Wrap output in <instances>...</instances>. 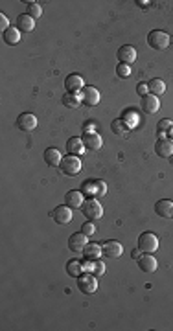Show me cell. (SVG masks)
<instances>
[{
  "instance_id": "cell-1",
  "label": "cell",
  "mask_w": 173,
  "mask_h": 331,
  "mask_svg": "<svg viewBox=\"0 0 173 331\" xmlns=\"http://www.w3.org/2000/svg\"><path fill=\"white\" fill-rule=\"evenodd\" d=\"M170 43H172V37L162 30H153L147 35V45L151 46L153 50H166L170 46Z\"/></svg>"
},
{
  "instance_id": "cell-2",
  "label": "cell",
  "mask_w": 173,
  "mask_h": 331,
  "mask_svg": "<svg viewBox=\"0 0 173 331\" xmlns=\"http://www.w3.org/2000/svg\"><path fill=\"white\" fill-rule=\"evenodd\" d=\"M138 248L144 254H155L157 250H158V238H157L153 232H144L138 238Z\"/></svg>"
},
{
  "instance_id": "cell-3",
  "label": "cell",
  "mask_w": 173,
  "mask_h": 331,
  "mask_svg": "<svg viewBox=\"0 0 173 331\" xmlns=\"http://www.w3.org/2000/svg\"><path fill=\"white\" fill-rule=\"evenodd\" d=\"M81 211L89 221H98L103 217V206L96 199H89V201L83 202Z\"/></svg>"
},
{
  "instance_id": "cell-4",
  "label": "cell",
  "mask_w": 173,
  "mask_h": 331,
  "mask_svg": "<svg viewBox=\"0 0 173 331\" xmlns=\"http://www.w3.org/2000/svg\"><path fill=\"white\" fill-rule=\"evenodd\" d=\"M59 167H61V171H63L64 175L74 177V175H78L81 171V160H79V156L78 155H66V156H63Z\"/></svg>"
},
{
  "instance_id": "cell-5",
  "label": "cell",
  "mask_w": 173,
  "mask_h": 331,
  "mask_svg": "<svg viewBox=\"0 0 173 331\" xmlns=\"http://www.w3.org/2000/svg\"><path fill=\"white\" fill-rule=\"evenodd\" d=\"M78 287H79V291L85 294H92L96 293V289H98V280H96V276L94 274H89V272H85L78 278Z\"/></svg>"
},
{
  "instance_id": "cell-6",
  "label": "cell",
  "mask_w": 173,
  "mask_h": 331,
  "mask_svg": "<svg viewBox=\"0 0 173 331\" xmlns=\"http://www.w3.org/2000/svg\"><path fill=\"white\" fill-rule=\"evenodd\" d=\"M17 129L22 133H31L33 129H37V116L31 112H22L17 118Z\"/></svg>"
},
{
  "instance_id": "cell-7",
  "label": "cell",
  "mask_w": 173,
  "mask_h": 331,
  "mask_svg": "<svg viewBox=\"0 0 173 331\" xmlns=\"http://www.w3.org/2000/svg\"><path fill=\"white\" fill-rule=\"evenodd\" d=\"M116 57H118V61L122 64H131L137 61V50H135V46L131 45H124L118 48V52H116Z\"/></svg>"
},
{
  "instance_id": "cell-8",
  "label": "cell",
  "mask_w": 173,
  "mask_h": 331,
  "mask_svg": "<svg viewBox=\"0 0 173 331\" xmlns=\"http://www.w3.org/2000/svg\"><path fill=\"white\" fill-rule=\"evenodd\" d=\"M50 215H52V219H55L57 225H70V221H72V208L68 204H63V206H57Z\"/></svg>"
},
{
  "instance_id": "cell-9",
  "label": "cell",
  "mask_w": 173,
  "mask_h": 331,
  "mask_svg": "<svg viewBox=\"0 0 173 331\" xmlns=\"http://www.w3.org/2000/svg\"><path fill=\"white\" fill-rule=\"evenodd\" d=\"M79 96H81V101L87 107H96L101 100V94L96 87H85Z\"/></svg>"
},
{
  "instance_id": "cell-10",
  "label": "cell",
  "mask_w": 173,
  "mask_h": 331,
  "mask_svg": "<svg viewBox=\"0 0 173 331\" xmlns=\"http://www.w3.org/2000/svg\"><path fill=\"white\" fill-rule=\"evenodd\" d=\"M81 140L87 151H100L101 147H103V138L98 133H85Z\"/></svg>"
},
{
  "instance_id": "cell-11",
  "label": "cell",
  "mask_w": 173,
  "mask_h": 331,
  "mask_svg": "<svg viewBox=\"0 0 173 331\" xmlns=\"http://www.w3.org/2000/svg\"><path fill=\"white\" fill-rule=\"evenodd\" d=\"M64 89H66V92H70V94H78V92H81L85 89V81H83V77L79 74H70L64 79Z\"/></svg>"
},
{
  "instance_id": "cell-12",
  "label": "cell",
  "mask_w": 173,
  "mask_h": 331,
  "mask_svg": "<svg viewBox=\"0 0 173 331\" xmlns=\"http://www.w3.org/2000/svg\"><path fill=\"white\" fill-rule=\"evenodd\" d=\"M89 245V236H85L83 232H76L68 239V248L72 252H83V248Z\"/></svg>"
},
{
  "instance_id": "cell-13",
  "label": "cell",
  "mask_w": 173,
  "mask_h": 331,
  "mask_svg": "<svg viewBox=\"0 0 173 331\" xmlns=\"http://www.w3.org/2000/svg\"><path fill=\"white\" fill-rule=\"evenodd\" d=\"M101 248H103V256L110 257V259H116V257H120L124 254V247H122V243H118V241H105L101 245Z\"/></svg>"
},
{
  "instance_id": "cell-14",
  "label": "cell",
  "mask_w": 173,
  "mask_h": 331,
  "mask_svg": "<svg viewBox=\"0 0 173 331\" xmlns=\"http://www.w3.org/2000/svg\"><path fill=\"white\" fill-rule=\"evenodd\" d=\"M137 261L140 271H144V272H155L158 269V261H157V257L153 254H144V256L138 257Z\"/></svg>"
},
{
  "instance_id": "cell-15",
  "label": "cell",
  "mask_w": 173,
  "mask_h": 331,
  "mask_svg": "<svg viewBox=\"0 0 173 331\" xmlns=\"http://www.w3.org/2000/svg\"><path fill=\"white\" fill-rule=\"evenodd\" d=\"M160 109V101H158V96H153V94H147L142 98V110L146 114H155Z\"/></svg>"
},
{
  "instance_id": "cell-16",
  "label": "cell",
  "mask_w": 173,
  "mask_h": 331,
  "mask_svg": "<svg viewBox=\"0 0 173 331\" xmlns=\"http://www.w3.org/2000/svg\"><path fill=\"white\" fill-rule=\"evenodd\" d=\"M61 160H63V155H61V151H59L57 147H48L45 151L46 166H50V167H59V166H61Z\"/></svg>"
},
{
  "instance_id": "cell-17",
  "label": "cell",
  "mask_w": 173,
  "mask_h": 331,
  "mask_svg": "<svg viewBox=\"0 0 173 331\" xmlns=\"http://www.w3.org/2000/svg\"><path fill=\"white\" fill-rule=\"evenodd\" d=\"M155 153L162 158H172L173 156V140H158L155 144Z\"/></svg>"
},
{
  "instance_id": "cell-18",
  "label": "cell",
  "mask_w": 173,
  "mask_h": 331,
  "mask_svg": "<svg viewBox=\"0 0 173 331\" xmlns=\"http://www.w3.org/2000/svg\"><path fill=\"white\" fill-rule=\"evenodd\" d=\"M17 28L20 33H31L35 30V18H31L28 13H22L17 17Z\"/></svg>"
},
{
  "instance_id": "cell-19",
  "label": "cell",
  "mask_w": 173,
  "mask_h": 331,
  "mask_svg": "<svg viewBox=\"0 0 173 331\" xmlns=\"http://www.w3.org/2000/svg\"><path fill=\"white\" fill-rule=\"evenodd\" d=\"M64 202H66L72 210L81 208L83 202H85V193L83 192H68L66 195H64Z\"/></svg>"
},
{
  "instance_id": "cell-20",
  "label": "cell",
  "mask_w": 173,
  "mask_h": 331,
  "mask_svg": "<svg viewBox=\"0 0 173 331\" xmlns=\"http://www.w3.org/2000/svg\"><path fill=\"white\" fill-rule=\"evenodd\" d=\"M155 211L164 217V219H172L173 217V201H168V199H162L155 204Z\"/></svg>"
},
{
  "instance_id": "cell-21",
  "label": "cell",
  "mask_w": 173,
  "mask_h": 331,
  "mask_svg": "<svg viewBox=\"0 0 173 331\" xmlns=\"http://www.w3.org/2000/svg\"><path fill=\"white\" fill-rule=\"evenodd\" d=\"M100 256H103V248H101L98 243H89L87 247L83 248V257H85V259L96 261V259H100Z\"/></svg>"
},
{
  "instance_id": "cell-22",
  "label": "cell",
  "mask_w": 173,
  "mask_h": 331,
  "mask_svg": "<svg viewBox=\"0 0 173 331\" xmlns=\"http://www.w3.org/2000/svg\"><path fill=\"white\" fill-rule=\"evenodd\" d=\"M66 151H68V155H83L85 153V146H83L81 138H70L66 142Z\"/></svg>"
},
{
  "instance_id": "cell-23",
  "label": "cell",
  "mask_w": 173,
  "mask_h": 331,
  "mask_svg": "<svg viewBox=\"0 0 173 331\" xmlns=\"http://www.w3.org/2000/svg\"><path fill=\"white\" fill-rule=\"evenodd\" d=\"M2 35H4V43H6V45H18V43H20V30H18V28H15V26H11L8 30V31H4V33H2Z\"/></svg>"
},
{
  "instance_id": "cell-24",
  "label": "cell",
  "mask_w": 173,
  "mask_h": 331,
  "mask_svg": "<svg viewBox=\"0 0 173 331\" xmlns=\"http://www.w3.org/2000/svg\"><path fill=\"white\" fill-rule=\"evenodd\" d=\"M63 105L64 107H68V109H78V107L81 105V96H79V94H70V92H66L63 96Z\"/></svg>"
},
{
  "instance_id": "cell-25",
  "label": "cell",
  "mask_w": 173,
  "mask_h": 331,
  "mask_svg": "<svg viewBox=\"0 0 173 331\" xmlns=\"http://www.w3.org/2000/svg\"><path fill=\"white\" fill-rule=\"evenodd\" d=\"M147 87H149V94L153 96H162L166 92V83L162 79H151L147 83Z\"/></svg>"
},
{
  "instance_id": "cell-26",
  "label": "cell",
  "mask_w": 173,
  "mask_h": 331,
  "mask_svg": "<svg viewBox=\"0 0 173 331\" xmlns=\"http://www.w3.org/2000/svg\"><path fill=\"white\" fill-rule=\"evenodd\" d=\"M66 272L70 276H76V278H79V276L85 272L83 271V263L81 261H78V259H72V261H68L66 263Z\"/></svg>"
},
{
  "instance_id": "cell-27",
  "label": "cell",
  "mask_w": 173,
  "mask_h": 331,
  "mask_svg": "<svg viewBox=\"0 0 173 331\" xmlns=\"http://www.w3.org/2000/svg\"><path fill=\"white\" fill-rule=\"evenodd\" d=\"M172 129H173V121H172V120H168V118L160 120V121H158V125H157V133L160 135V140H164L166 135H168Z\"/></svg>"
},
{
  "instance_id": "cell-28",
  "label": "cell",
  "mask_w": 173,
  "mask_h": 331,
  "mask_svg": "<svg viewBox=\"0 0 173 331\" xmlns=\"http://www.w3.org/2000/svg\"><path fill=\"white\" fill-rule=\"evenodd\" d=\"M112 131H114L118 136H126L129 133V127L126 125L124 120H114V121H112Z\"/></svg>"
},
{
  "instance_id": "cell-29",
  "label": "cell",
  "mask_w": 173,
  "mask_h": 331,
  "mask_svg": "<svg viewBox=\"0 0 173 331\" xmlns=\"http://www.w3.org/2000/svg\"><path fill=\"white\" fill-rule=\"evenodd\" d=\"M28 15L31 18H41V15H43L41 4H37V2H28Z\"/></svg>"
},
{
  "instance_id": "cell-30",
  "label": "cell",
  "mask_w": 173,
  "mask_h": 331,
  "mask_svg": "<svg viewBox=\"0 0 173 331\" xmlns=\"http://www.w3.org/2000/svg\"><path fill=\"white\" fill-rule=\"evenodd\" d=\"M105 269H107V267H105V263H103V261H100V259H96V261H92L91 272H92L94 276H96V278H98V276H103V274H105Z\"/></svg>"
},
{
  "instance_id": "cell-31",
  "label": "cell",
  "mask_w": 173,
  "mask_h": 331,
  "mask_svg": "<svg viewBox=\"0 0 173 331\" xmlns=\"http://www.w3.org/2000/svg\"><path fill=\"white\" fill-rule=\"evenodd\" d=\"M116 75L122 77V79H127L129 75H131V66H129V64L120 63L118 66H116Z\"/></svg>"
},
{
  "instance_id": "cell-32",
  "label": "cell",
  "mask_w": 173,
  "mask_h": 331,
  "mask_svg": "<svg viewBox=\"0 0 173 331\" xmlns=\"http://www.w3.org/2000/svg\"><path fill=\"white\" fill-rule=\"evenodd\" d=\"M83 193L85 195H96V181L94 179L87 181V182L83 184Z\"/></svg>"
},
{
  "instance_id": "cell-33",
  "label": "cell",
  "mask_w": 173,
  "mask_h": 331,
  "mask_svg": "<svg viewBox=\"0 0 173 331\" xmlns=\"http://www.w3.org/2000/svg\"><path fill=\"white\" fill-rule=\"evenodd\" d=\"M81 232L85 234V236H94V232H96V226H94V223L92 221H87V223H83L81 225Z\"/></svg>"
},
{
  "instance_id": "cell-34",
  "label": "cell",
  "mask_w": 173,
  "mask_h": 331,
  "mask_svg": "<svg viewBox=\"0 0 173 331\" xmlns=\"http://www.w3.org/2000/svg\"><path fill=\"white\" fill-rule=\"evenodd\" d=\"M105 193H107V184L103 182V181H96V195L103 197Z\"/></svg>"
},
{
  "instance_id": "cell-35",
  "label": "cell",
  "mask_w": 173,
  "mask_h": 331,
  "mask_svg": "<svg viewBox=\"0 0 173 331\" xmlns=\"http://www.w3.org/2000/svg\"><path fill=\"white\" fill-rule=\"evenodd\" d=\"M9 28H11V26H9V18L6 17L4 13H0V31L4 33V31H8Z\"/></svg>"
},
{
  "instance_id": "cell-36",
  "label": "cell",
  "mask_w": 173,
  "mask_h": 331,
  "mask_svg": "<svg viewBox=\"0 0 173 331\" xmlns=\"http://www.w3.org/2000/svg\"><path fill=\"white\" fill-rule=\"evenodd\" d=\"M137 94H138V96H142V98H144V96H147V94H149V87H147L146 83H138V85H137Z\"/></svg>"
},
{
  "instance_id": "cell-37",
  "label": "cell",
  "mask_w": 173,
  "mask_h": 331,
  "mask_svg": "<svg viewBox=\"0 0 173 331\" xmlns=\"http://www.w3.org/2000/svg\"><path fill=\"white\" fill-rule=\"evenodd\" d=\"M94 129H96L94 123H87V125H83V131H85V133H94Z\"/></svg>"
},
{
  "instance_id": "cell-38",
  "label": "cell",
  "mask_w": 173,
  "mask_h": 331,
  "mask_svg": "<svg viewBox=\"0 0 173 331\" xmlns=\"http://www.w3.org/2000/svg\"><path fill=\"white\" fill-rule=\"evenodd\" d=\"M140 254H142V250H140V248H135V250L131 252V256H133V259H138V257H140Z\"/></svg>"
},
{
  "instance_id": "cell-39",
  "label": "cell",
  "mask_w": 173,
  "mask_h": 331,
  "mask_svg": "<svg viewBox=\"0 0 173 331\" xmlns=\"http://www.w3.org/2000/svg\"><path fill=\"white\" fill-rule=\"evenodd\" d=\"M137 4L140 6V8H146V6L149 4V2H146V0H144V2H142V0H137Z\"/></svg>"
},
{
  "instance_id": "cell-40",
  "label": "cell",
  "mask_w": 173,
  "mask_h": 331,
  "mask_svg": "<svg viewBox=\"0 0 173 331\" xmlns=\"http://www.w3.org/2000/svg\"><path fill=\"white\" fill-rule=\"evenodd\" d=\"M170 135H172V136H173V129H172V131H170Z\"/></svg>"
}]
</instances>
